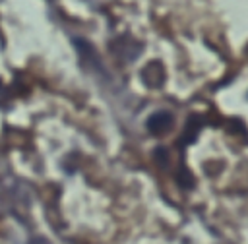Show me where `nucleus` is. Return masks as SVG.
I'll return each instance as SVG.
<instances>
[{"instance_id": "nucleus-1", "label": "nucleus", "mask_w": 248, "mask_h": 244, "mask_svg": "<svg viewBox=\"0 0 248 244\" xmlns=\"http://www.w3.org/2000/svg\"><path fill=\"white\" fill-rule=\"evenodd\" d=\"M147 128H149V132L155 134V136L169 132V130L172 128V116H170V112L159 110V112L151 114L149 120H147Z\"/></svg>"}, {"instance_id": "nucleus-2", "label": "nucleus", "mask_w": 248, "mask_h": 244, "mask_svg": "<svg viewBox=\"0 0 248 244\" xmlns=\"http://www.w3.org/2000/svg\"><path fill=\"white\" fill-rule=\"evenodd\" d=\"M163 77H165V72H163L161 64L153 62V64H149V66L143 68V81L149 87H159L163 83Z\"/></svg>"}]
</instances>
